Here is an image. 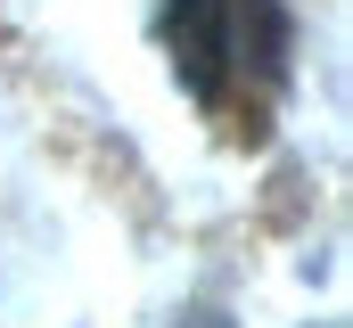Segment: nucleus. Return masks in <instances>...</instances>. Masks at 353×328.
<instances>
[{
    "mask_svg": "<svg viewBox=\"0 0 353 328\" xmlns=\"http://www.w3.org/2000/svg\"><path fill=\"white\" fill-rule=\"evenodd\" d=\"M255 17H271L263 0H173V66L205 107H222L247 58H271V41H255Z\"/></svg>",
    "mask_w": 353,
    "mask_h": 328,
    "instance_id": "f257e3e1",
    "label": "nucleus"
},
{
    "mask_svg": "<svg viewBox=\"0 0 353 328\" xmlns=\"http://www.w3.org/2000/svg\"><path fill=\"white\" fill-rule=\"evenodd\" d=\"M189 328H222V320H189Z\"/></svg>",
    "mask_w": 353,
    "mask_h": 328,
    "instance_id": "f03ea898",
    "label": "nucleus"
}]
</instances>
